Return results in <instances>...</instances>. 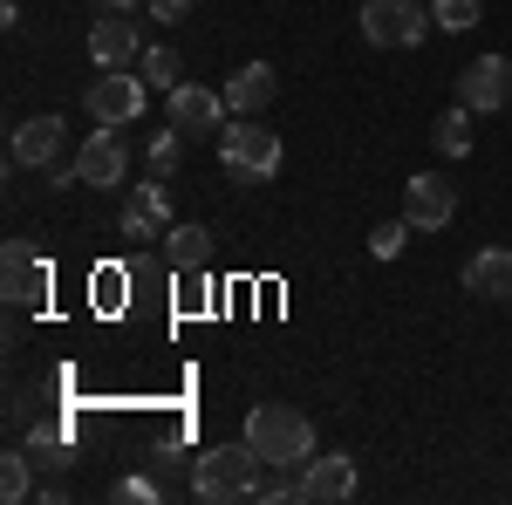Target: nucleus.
I'll return each instance as SVG.
<instances>
[{
  "mask_svg": "<svg viewBox=\"0 0 512 505\" xmlns=\"http://www.w3.org/2000/svg\"><path fill=\"white\" fill-rule=\"evenodd\" d=\"M403 219H410L417 233H444V226L458 219V185L437 178V171H417V178L403 185Z\"/></svg>",
  "mask_w": 512,
  "mask_h": 505,
  "instance_id": "7",
  "label": "nucleus"
},
{
  "mask_svg": "<svg viewBox=\"0 0 512 505\" xmlns=\"http://www.w3.org/2000/svg\"><path fill=\"white\" fill-rule=\"evenodd\" d=\"M117 233L130 239V246H151V239L171 233V198H164V185H137V192H130Z\"/></svg>",
  "mask_w": 512,
  "mask_h": 505,
  "instance_id": "13",
  "label": "nucleus"
},
{
  "mask_svg": "<svg viewBox=\"0 0 512 505\" xmlns=\"http://www.w3.org/2000/svg\"><path fill=\"white\" fill-rule=\"evenodd\" d=\"M28 492H35V451H7L0 458V499L21 505Z\"/></svg>",
  "mask_w": 512,
  "mask_h": 505,
  "instance_id": "20",
  "label": "nucleus"
},
{
  "mask_svg": "<svg viewBox=\"0 0 512 505\" xmlns=\"http://www.w3.org/2000/svg\"><path fill=\"white\" fill-rule=\"evenodd\" d=\"M144 164H151V178H171L178 164H185V137L164 123V130H151V151H144Z\"/></svg>",
  "mask_w": 512,
  "mask_h": 505,
  "instance_id": "21",
  "label": "nucleus"
},
{
  "mask_svg": "<svg viewBox=\"0 0 512 505\" xmlns=\"http://www.w3.org/2000/svg\"><path fill=\"white\" fill-rule=\"evenodd\" d=\"M164 253H171L178 273H205L212 267V233H205V226H171V233H164Z\"/></svg>",
  "mask_w": 512,
  "mask_h": 505,
  "instance_id": "17",
  "label": "nucleus"
},
{
  "mask_svg": "<svg viewBox=\"0 0 512 505\" xmlns=\"http://www.w3.org/2000/svg\"><path fill=\"white\" fill-rule=\"evenodd\" d=\"M465 287L478 301H512V246H485L465 260Z\"/></svg>",
  "mask_w": 512,
  "mask_h": 505,
  "instance_id": "15",
  "label": "nucleus"
},
{
  "mask_svg": "<svg viewBox=\"0 0 512 505\" xmlns=\"http://www.w3.org/2000/svg\"><path fill=\"white\" fill-rule=\"evenodd\" d=\"M62 144H69V123L62 117H28L14 130L7 157H14L21 171H55V164H62Z\"/></svg>",
  "mask_w": 512,
  "mask_h": 505,
  "instance_id": "11",
  "label": "nucleus"
},
{
  "mask_svg": "<svg viewBox=\"0 0 512 505\" xmlns=\"http://www.w3.org/2000/svg\"><path fill=\"white\" fill-rule=\"evenodd\" d=\"M267 103H274V69H267V62H246V69L226 82V110H233V117H260Z\"/></svg>",
  "mask_w": 512,
  "mask_h": 505,
  "instance_id": "16",
  "label": "nucleus"
},
{
  "mask_svg": "<svg viewBox=\"0 0 512 505\" xmlns=\"http://www.w3.org/2000/svg\"><path fill=\"white\" fill-rule=\"evenodd\" d=\"M28 451H35V465H41V471H69V465H76V451H69V430H62V424H35V430H28Z\"/></svg>",
  "mask_w": 512,
  "mask_h": 505,
  "instance_id": "19",
  "label": "nucleus"
},
{
  "mask_svg": "<svg viewBox=\"0 0 512 505\" xmlns=\"http://www.w3.org/2000/svg\"><path fill=\"white\" fill-rule=\"evenodd\" d=\"M246 444L274 471H301L315 458V424H308L294 403H253V410H246Z\"/></svg>",
  "mask_w": 512,
  "mask_h": 505,
  "instance_id": "2",
  "label": "nucleus"
},
{
  "mask_svg": "<svg viewBox=\"0 0 512 505\" xmlns=\"http://www.w3.org/2000/svg\"><path fill=\"white\" fill-rule=\"evenodd\" d=\"M151 110V82L144 76H123V69H96V82H89V117L96 123H137Z\"/></svg>",
  "mask_w": 512,
  "mask_h": 505,
  "instance_id": "6",
  "label": "nucleus"
},
{
  "mask_svg": "<svg viewBox=\"0 0 512 505\" xmlns=\"http://www.w3.org/2000/svg\"><path fill=\"white\" fill-rule=\"evenodd\" d=\"M424 28H437L417 0H362V35L369 48H417Z\"/></svg>",
  "mask_w": 512,
  "mask_h": 505,
  "instance_id": "4",
  "label": "nucleus"
},
{
  "mask_svg": "<svg viewBox=\"0 0 512 505\" xmlns=\"http://www.w3.org/2000/svg\"><path fill=\"white\" fill-rule=\"evenodd\" d=\"M472 117H478V110L451 103V110H444V117L431 123V144H437L444 157H472Z\"/></svg>",
  "mask_w": 512,
  "mask_h": 505,
  "instance_id": "18",
  "label": "nucleus"
},
{
  "mask_svg": "<svg viewBox=\"0 0 512 505\" xmlns=\"http://www.w3.org/2000/svg\"><path fill=\"white\" fill-rule=\"evenodd\" d=\"M178 69H185V62H178V48H151V55H144V82L164 89V96L178 89Z\"/></svg>",
  "mask_w": 512,
  "mask_h": 505,
  "instance_id": "24",
  "label": "nucleus"
},
{
  "mask_svg": "<svg viewBox=\"0 0 512 505\" xmlns=\"http://www.w3.org/2000/svg\"><path fill=\"white\" fill-rule=\"evenodd\" d=\"M0 294H7V308H35L41 294H48V260H41L28 239H7L0 246Z\"/></svg>",
  "mask_w": 512,
  "mask_h": 505,
  "instance_id": "8",
  "label": "nucleus"
},
{
  "mask_svg": "<svg viewBox=\"0 0 512 505\" xmlns=\"http://www.w3.org/2000/svg\"><path fill=\"white\" fill-rule=\"evenodd\" d=\"M151 14H158V21H185V14H192V0H151Z\"/></svg>",
  "mask_w": 512,
  "mask_h": 505,
  "instance_id": "28",
  "label": "nucleus"
},
{
  "mask_svg": "<svg viewBox=\"0 0 512 505\" xmlns=\"http://www.w3.org/2000/svg\"><path fill=\"white\" fill-rule=\"evenodd\" d=\"M76 164H82V185H96V192L123 185V171H130V151H123L117 123H96V130H89V144L76 151Z\"/></svg>",
  "mask_w": 512,
  "mask_h": 505,
  "instance_id": "12",
  "label": "nucleus"
},
{
  "mask_svg": "<svg viewBox=\"0 0 512 505\" xmlns=\"http://www.w3.org/2000/svg\"><path fill=\"white\" fill-rule=\"evenodd\" d=\"M164 123L198 144V137H212V130H226V89H198V82H178L171 96H164Z\"/></svg>",
  "mask_w": 512,
  "mask_h": 505,
  "instance_id": "5",
  "label": "nucleus"
},
{
  "mask_svg": "<svg viewBox=\"0 0 512 505\" xmlns=\"http://www.w3.org/2000/svg\"><path fill=\"white\" fill-rule=\"evenodd\" d=\"M410 233H417V226H410V219H383V226H376V233H369V253H376V260H396V253H403V246H410Z\"/></svg>",
  "mask_w": 512,
  "mask_h": 505,
  "instance_id": "25",
  "label": "nucleus"
},
{
  "mask_svg": "<svg viewBox=\"0 0 512 505\" xmlns=\"http://www.w3.org/2000/svg\"><path fill=\"white\" fill-rule=\"evenodd\" d=\"M458 103L478 110V117L506 110V103H512V62H506V55H478L472 69H458Z\"/></svg>",
  "mask_w": 512,
  "mask_h": 505,
  "instance_id": "9",
  "label": "nucleus"
},
{
  "mask_svg": "<svg viewBox=\"0 0 512 505\" xmlns=\"http://www.w3.org/2000/svg\"><path fill=\"white\" fill-rule=\"evenodd\" d=\"M103 7H117V14H130V7H144V0H103Z\"/></svg>",
  "mask_w": 512,
  "mask_h": 505,
  "instance_id": "29",
  "label": "nucleus"
},
{
  "mask_svg": "<svg viewBox=\"0 0 512 505\" xmlns=\"http://www.w3.org/2000/svg\"><path fill=\"white\" fill-rule=\"evenodd\" d=\"M110 499H123V505H158L164 485L151 478V471H130V478H117V485H110Z\"/></svg>",
  "mask_w": 512,
  "mask_h": 505,
  "instance_id": "23",
  "label": "nucleus"
},
{
  "mask_svg": "<svg viewBox=\"0 0 512 505\" xmlns=\"http://www.w3.org/2000/svg\"><path fill=\"white\" fill-rule=\"evenodd\" d=\"M301 499H308V505L355 499V458H349V451H315V458L301 465Z\"/></svg>",
  "mask_w": 512,
  "mask_h": 505,
  "instance_id": "10",
  "label": "nucleus"
},
{
  "mask_svg": "<svg viewBox=\"0 0 512 505\" xmlns=\"http://www.w3.org/2000/svg\"><path fill=\"white\" fill-rule=\"evenodd\" d=\"M89 62H96V69H130V62H137V21L110 7V21L89 28Z\"/></svg>",
  "mask_w": 512,
  "mask_h": 505,
  "instance_id": "14",
  "label": "nucleus"
},
{
  "mask_svg": "<svg viewBox=\"0 0 512 505\" xmlns=\"http://www.w3.org/2000/svg\"><path fill=\"white\" fill-rule=\"evenodd\" d=\"M267 478L274 465L239 437V444H212V451H198L192 458V492L205 505H233V499H260L267 492Z\"/></svg>",
  "mask_w": 512,
  "mask_h": 505,
  "instance_id": "1",
  "label": "nucleus"
},
{
  "mask_svg": "<svg viewBox=\"0 0 512 505\" xmlns=\"http://www.w3.org/2000/svg\"><path fill=\"white\" fill-rule=\"evenodd\" d=\"M82 185V164H55V171H48V192H76Z\"/></svg>",
  "mask_w": 512,
  "mask_h": 505,
  "instance_id": "27",
  "label": "nucleus"
},
{
  "mask_svg": "<svg viewBox=\"0 0 512 505\" xmlns=\"http://www.w3.org/2000/svg\"><path fill=\"white\" fill-rule=\"evenodd\" d=\"M431 21L444 35H465V28H478V0H431Z\"/></svg>",
  "mask_w": 512,
  "mask_h": 505,
  "instance_id": "22",
  "label": "nucleus"
},
{
  "mask_svg": "<svg viewBox=\"0 0 512 505\" xmlns=\"http://www.w3.org/2000/svg\"><path fill=\"white\" fill-rule=\"evenodd\" d=\"M151 465H158V471H178V465H185V444H178V437H164L158 451H151Z\"/></svg>",
  "mask_w": 512,
  "mask_h": 505,
  "instance_id": "26",
  "label": "nucleus"
},
{
  "mask_svg": "<svg viewBox=\"0 0 512 505\" xmlns=\"http://www.w3.org/2000/svg\"><path fill=\"white\" fill-rule=\"evenodd\" d=\"M219 171H226V185H239V192L267 185V178L280 171V130H267L260 117L219 130Z\"/></svg>",
  "mask_w": 512,
  "mask_h": 505,
  "instance_id": "3",
  "label": "nucleus"
}]
</instances>
